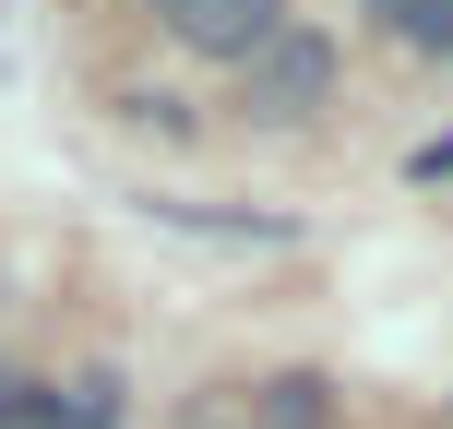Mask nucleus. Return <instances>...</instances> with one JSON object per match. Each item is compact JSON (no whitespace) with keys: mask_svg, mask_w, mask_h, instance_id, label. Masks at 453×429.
I'll return each mask as SVG.
<instances>
[{"mask_svg":"<svg viewBox=\"0 0 453 429\" xmlns=\"http://www.w3.org/2000/svg\"><path fill=\"white\" fill-rule=\"evenodd\" d=\"M143 12L180 48H203V60H263V48L287 36V0H143Z\"/></svg>","mask_w":453,"mask_h":429,"instance_id":"nucleus-1","label":"nucleus"},{"mask_svg":"<svg viewBox=\"0 0 453 429\" xmlns=\"http://www.w3.org/2000/svg\"><path fill=\"white\" fill-rule=\"evenodd\" d=\"M322 84H334V48H322V36H274L263 60H250V108H263V119H311Z\"/></svg>","mask_w":453,"mask_h":429,"instance_id":"nucleus-2","label":"nucleus"},{"mask_svg":"<svg viewBox=\"0 0 453 429\" xmlns=\"http://www.w3.org/2000/svg\"><path fill=\"white\" fill-rule=\"evenodd\" d=\"M263 429H322V382H274L263 394Z\"/></svg>","mask_w":453,"mask_h":429,"instance_id":"nucleus-3","label":"nucleus"},{"mask_svg":"<svg viewBox=\"0 0 453 429\" xmlns=\"http://www.w3.org/2000/svg\"><path fill=\"white\" fill-rule=\"evenodd\" d=\"M60 418H72V429H119V382H108V370H96V382H72Z\"/></svg>","mask_w":453,"mask_h":429,"instance_id":"nucleus-4","label":"nucleus"},{"mask_svg":"<svg viewBox=\"0 0 453 429\" xmlns=\"http://www.w3.org/2000/svg\"><path fill=\"white\" fill-rule=\"evenodd\" d=\"M406 48L441 60V48H453V0H406Z\"/></svg>","mask_w":453,"mask_h":429,"instance_id":"nucleus-5","label":"nucleus"},{"mask_svg":"<svg viewBox=\"0 0 453 429\" xmlns=\"http://www.w3.org/2000/svg\"><path fill=\"white\" fill-rule=\"evenodd\" d=\"M370 12H382V24H394V36H406V0H370Z\"/></svg>","mask_w":453,"mask_h":429,"instance_id":"nucleus-6","label":"nucleus"}]
</instances>
